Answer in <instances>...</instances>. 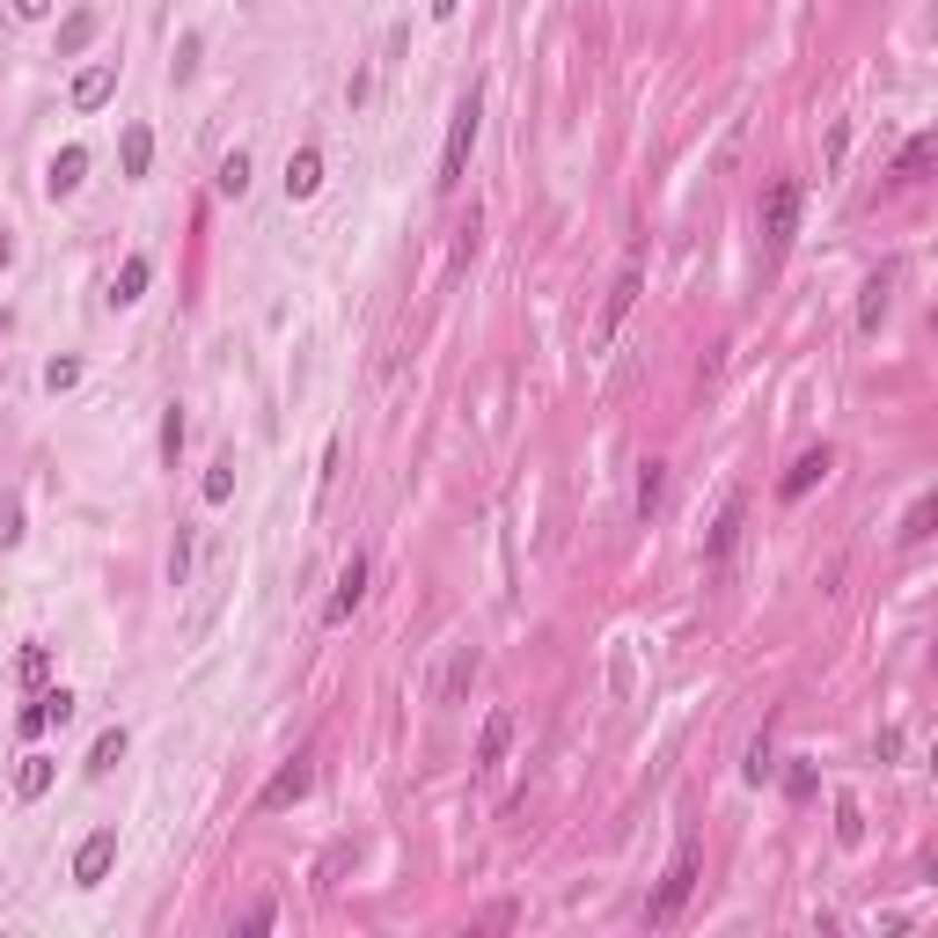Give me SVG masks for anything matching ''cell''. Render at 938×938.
I'll list each match as a JSON object with an SVG mask.
<instances>
[{
  "label": "cell",
  "instance_id": "6da1fadb",
  "mask_svg": "<svg viewBox=\"0 0 938 938\" xmlns=\"http://www.w3.org/2000/svg\"><path fill=\"white\" fill-rule=\"evenodd\" d=\"M697 866H704V843H697V836H682V843H674V866H668V880H660V895H653V902H645V924H668L674 909L690 902V887H697Z\"/></svg>",
  "mask_w": 938,
  "mask_h": 938
},
{
  "label": "cell",
  "instance_id": "7a4b0ae2",
  "mask_svg": "<svg viewBox=\"0 0 938 938\" xmlns=\"http://www.w3.org/2000/svg\"><path fill=\"white\" fill-rule=\"evenodd\" d=\"M477 118H484V96L470 89L455 103V125H447V155H441V191H455L462 169H470V147H477Z\"/></svg>",
  "mask_w": 938,
  "mask_h": 938
},
{
  "label": "cell",
  "instance_id": "3957f363",
  "mask_svg": "<svg viewBox=\"0 0 938 938\" xmlns=\"http://www.w3.org/2000/svg\"><path fill=\"white\" fill-rule=\"evenodd\" d=\"M792 228H799V184L778 177L770 191H762V257H784Z\"/></svg>",
  "mask_w": 938,
  "mask_h": 938
},
{
  "label": "cell",
  "instance_id": "277c9868",
  "mask_svg": "<svg viewBox=\"0 0 938 938\" xmlns=\"http://www.w3.org/2000/svg\"><path fill=\"white\" fill-rule=\"evenodd\" d=\"M308 792H316V762H302V756H294V762L279 770V778H271L265 792H257V807H265V814H279V807H302Z\"/></svg>",
  "mask_w": 938,
  "mask_h": 938
},
{
  "label": "cell",
  "instance_id": "5b68a950",
  "mask_svg": "<svg viewBox=\"0 0 938 938\" xmlns=\"http://www.w3.org/2000/svg\"><path fill=\"white\" fill-rule=\"evenodd\" d=\"M110 866H118V829L81 836V850H73V880H81V887H103Z\"/></svg>",
  "mask_w": 938,
  "mask_h": 938
},
{
  "label": "cell",
  "instance_id": "8992f818",
  "mask_svg": "<svg viewBox=\"0 0 938 938\" xmlns=\"http://www.w3.org/2000/svg\"><path fill=\"white\" fill-rule=\"evenodd\" d=\"M829 470H836V447H829V441H821V447H807V455H799V462H792V470H784V484H778V498H807V492H814V484H821V477H829Z\"/></svg>",
  "mask_w": 938,
  "mask_h": 938
},
{
  "label": "cell",
  "instance_id": "52a82bcc",
  "mask_svg": "<svg viewBox=\"0 0 938 938\" xmlns=\"http://www.w3.org/2000/svg\"><path fill=\"white\" fill-rule=\"evenodd\" d=\"M359 594H367V557H345V565H337V594L323 602V623H345L359 609Z\"/></svg>",
  "mask_w": 938,
  "mask_h": 938
},
{
  "label": "cell",
  "instance_id": "ba28073f",
  "mask_svg": "<svg viewBox=\"0 0 938 938\" xmlns=\"http://www.w3.org/2000/svg\"><path fill=\"white\" fill-rule=\"evenodd\" d=\"M631 302H638V265L616 271V286H609V302H602V323H594V345H609V337H616V323L631 316Z\"/></svg>",
  "mask_w": 938,
  "mask_h": 938
},
{
  "label": "cell",
  "instance_id": "9c48e42d",
  "mask_svg": "<svg viewBox=\"0 0 938 938\" xmlns=\"http://www.w3.org/2000/svg\"><path fill=\"white\" fill-rule=\"evenodd\" d=\"M81 177H89V147H59L52 169H45V191H52V198H73V191H81Z\"/></svg>",
  "mask_w": 938,
  "mask_h": 938
},
{
  "label": "cell",
  "instance_id": "30bf717a",
  "mask_svg": "<svg viewBox=\"0 0 938 938\" xmlns=\"http://www.w3.org/2000/svg\"><path fill=\"white\" fill-rule=\"evenodd\" d=\"M118 96V59H96L81 81H73V110H103Z\"/></svg>",
  "mask_w": 938,
  "mask_h": 938
},
{
  "label": "cell",
  "instance_id": "8fae6325",
  "mask_svg": "<svg viewBox=\"0 0 938 938\" xmlns=\"http://www.w3.org/2000/svg\"><path fill=\"white\" fill-rule=\"evenodd\" d=\"M147 161H155V132H147V125L132 118V125L118 132V169H125L132 184H140V177H147Z\"/></svg>",
  "mask_w": 938,
  "mask_h": 938
},
{
  "label": "cell",
  "instance_id": "7c38bea8",
  "mask_svg": "<svg viewBox=\"0 0 938 938\" xmlns=\"http://www.w3.org/2000/svg\"><path fill=\"white\" fill-rule=\"evenodd\" d=\"M96 30H103V16H96V8H73V16L59 22V59H81L96 45Z\"/></svg>",
  "mask_w": 938,
  "mask_h": 938
},
{
  "label": "cell",
  "instance_id": "4fadbf2b",
  "mask_svg": "<svg viewBox=\"0 0 938 938\" xmlns=\"http://www.w3.org/2000/svg\"><path fill=\"white\" fill-rule=\"evenodd\" d=\"M323 191V155L302 147V155H286V198H316Z\"/></svg>",
  "mask_w": 938,
  "mask_h": 938
},
{
  "label": "cell",
  "instance_id": "5bb4252c",
  "mask_svg": "<svg viewBox=\"0 0 938 938\" xmlns=\"http://www.w3.org/2000/svg\"><path fill=\"white\" fill-rule=\"evenodd\" d=\"M147 279H155V265H147V257H125V265H118V279H110V302H118V308H132V302L147 294Z\"/></svg>",
  "mask_w": 938,
  "mask_h": 938
},
{
  "label": "cell",
  "instance_id": "9a60e30c",
  "mask_svg": "<svg viewBox=\"0 0 938 938\" xmlns=\"http://www.w3.org/2000/svg\"><path fill=\"white\" fill-rule=\"evenodd\" d=\"M668 506V462H645L638 470V521H653Z\"/></svg>",
  "mask_w": 938,
  "mask_h": 938
},
{
  "label": "cell",
  "instance_id": "2e32d148",
  "mask_svg": "<svg viewBox=\"0 0 938 938\" xmlns=\"http://www.w3.org/2000/svg\"><path fill=\"white\" fill-rule=\"evenodd\" d=\"M52 778H59V762H52V756H22V770H16V799H45V792H52Z\"/></svg>",
  "mask_w": 938,
  "mask_h": 938
},
{
  "label": "cell",
  "instance_id": "e0dca14e",
  "mask_svg": "<svg viewBox=\"0 0 938 938\" xmlns=\"http://www.w3.org/2000/svg\"><path fill=\"white\" fill-rule=\"evenodd\" d=\"M887 294H895V279H887V271H880V279H866V302H858V330H866V337H880V323H887Z\"/></svg>",
  "mask_w": 938,
  "mask_h": 938
},
{
  "label": "cell",
  "instance_id": "ac0fdd59",
  "mask_svg": "<svg viewBox=\"0 0 938 938\" xmlns=\"http://www.w3.org/2000/svg\"><path fill=\"white\" fill-rule=\"evenodd\" d=\"M125 748H132V741H125V727H103V733H96V748H89V778H110V770L125 762Z\"/></svg>",
  "mask_w": 938,
  "mask_h": 938
},
{
  "label": "cell",
  "instance_id": "d6986e66",
  "mask_svg": "<svg viewBox=\"0 0 938 938\" xmlns=\"http://www.w3.org/2000/svg\"><path fill=\"white\" fill-rule=\"evenodd\" d=\"M16 682H22V690H45V682H52V645H22V653H16Z\"/></svg>",
  "mask_w": 938,
  "mask_h": 938
},
{
  "label": "cell",
  "instance_id": "ffe728a7",
  "mask_svg": "<svg viewBox=\"0 0 938 938\" xmlns=\"http://www.w3.org/2000/svg\"><path fill=\"white\" fill-rule=\"evenodd\" d=\"M506 741H514V711H492L484 719V741H477V762L492 770V762H506Z\"/></svg>",
  "mask_w": 938,
  "mask_h": 938
},
{
  "label": "cell",
  "instance_id": "44dd1931",
  "mask_svg": "<svg viewBox=\"0 0 938 938\" xmlns=\"http://www.w3.org/2000/svg\"><path fill=\"white\" fill-rule=\"evenodd\" d=\"M931 155H938V140H931V132H917V140L902 147V161H895V177H902V184H924V169H931Z\"/></svg>",
  "mask_w": 938,
  "mask_h": 938
},
{
  "label": "cell",
  "instance_id": "7402d4cb",
  "mask_svg": "<svg viewBox=\"0 0 938 938\" xmlns=\"http://www.w3.org/2000/svg\"><path fill=\"white\" fill-rule=\"evenodd\" d=\"M741 521H748V498H727V514H719V529H711V557H727V550H733V535H741Z\"/></svg>",
  "mask_w": 938,
  "mask_h": 938
},
{
  "label": "cell",
  "instance_id": "603a6c76",
  "mask_svg": "<svg viewBox=\"0 0 938 938\" xmlns=\"http://www.w3.org/2000/svg\"><path fill=\"white\" fill-rule=\"evenodd\" d=\"M228 498H235V455H220L206 470V506H228Z\"/></svg>",
  "mask_w": 938,
  "mask_h": 938
},
{
  "label": "cell",
  "instance_id": "cb8c5ba5",
  "mask_svg": "<svg viewBox=\"0 0 938 938\" xmlns=\"http://www.w3.org/2000/svg\"><path fill=\"white\" fill-rule=\"evenodd\" d=\"M213 184H220V198H243L249 191V155H243V147L220 161V177H213Z\"/></svg>",
  "mask_w": 938,
  "mask_h": 938
},
{
  "label": "cell",
  "instance_id": "d4e9b609",
  "mask_svg": "<svg viewBox=\"0 0 938 938\" xmlns=\"http://www.w3.org/2000/svg\"><path fill=\"white\" fill-rule=\"evenodd\" d=\"M177 455H184V411L169 404L161 411V470H177Z\"/></svg>",
  "mask_w": 938,
  "mask_h": 938
},
{
  "label": "cell",
  "instance_id": "484cf974",
  "mask_svg": "<svg viewBox=\"0 0 938 938\" xmlns=\"http://www.w3.org/2000/svg\"><path fill=\"white\" fill-rule=\"evenodd\" d=\"M45 727H52V697L37 690V697H30V704H22V719H16V733H22V741H37V733H45Z\"/></svg>",
  "mask_w": 938,
  "mask_h": 938
},
{
  "label": "cell",
  "instance_id": "4316f807",
  "mask_svg": "<svg viewBox=\"0 0 938 938\" xmlns=\"http://www.w3.org/2000/svg\"><path fill=\"white\" fill-rule=\"evenodd\" d=\"M931 521H938V498L924 492L917 506H909V521H902V543H924V535H931Z\"/></svg>",
  "mask_w": 938,
  "mask_h": 938
},
{
  "label": "cell",
  "instance_id": "83f0119b",
  "mask_svg": "<svg viewBox=\"0 0 938 938\" xmlns=\"http://www.w3.org/2000/svg\"><path fill=\"white\" fill-rule=\"evenodd\" d=\"M836 843H866V814H858V799H836Z\"/></svg>",
  "mask_w": 938,
  "mask_h": 938
},
{
  "label": "cell",
  "instance_id": "f1b7e54d",
  "mask_svg": "<svg viewBox=\"0 0 938 938\" xmlns=\"http://www.w3.org/2000/svg\"><path fill=\"white\" fill-rule=\"evenodd\" d=\"M470 682H477V653L462 645V653H455V668H447V704H455V697H470Z\"/></svg>",
  "mask_w": 938,
  "mask_h": 938
},
{
  "label": "cell",
  "instance_id": "f546056e",
  "mask_svg": "<svg viewBox=\"0 0 938 938\" xmlns=\"http://www.w3.org/2000/svg\"><path fill=\"white\" fill-rule=\"evenodd\" d=\"M22 543V498H0V550Z\"/></svg>",
  "mask_w": 938,
  "mask_h": 938
},
{
  "label": "cell",
  "instance_id": "4dcf8cb0",
  "mask_svg": "<svg viewBox=\"0 0 938 938\" xmlns=\"http://www.w3.org/2000/svg\"><path fill=\"white\" fill-rule=\"evenodd\" d=\"M784 792H792V799H814V792H821L814 762H792V770H784Z\"/></svg>",
  "mask_w": 938,
  "mask_h": 938
},
{
  "label": "cell",
  "instance_id": "1f68e13d",
  "mask_svg": "<svg viewBox=\"0 0 938 938\" xmlns=\"http://www.w3.org/2000/svg\"><path fill=\"white\" fill-rule=\"evenodd\" d=\"M770 770H778V756H770V741H756V748H748V762H741V778H748V784H762Z\"/></svg>",
  "mask_w": 938,
  "mask_h": 938
},
{
  "label": "cell",
  "instance_id": "d6a6232c",
  "mask_svg": "<svg viewBox=\"0 0 938 938\" xmlns=\"http://www.w3.org/2000/svg\"><path fill=\"white\" fill-rule=\"evenodd\" d=\"M73 382H81V359H52V367H45V389H73Z\"/></svg>",
  "mask_w": 938,
  "mask_h": 938
},
{
  "label": "cell",
  "instance_id": "836d02e7",
  "mask_svg": "<svg viewBox=\"0 0 938 938\" xmlns=\"http://www.w3.org/2000/svg\"><path fill=\"white\" fill-rule=\"evenodd\" d=\"M198 52H206L198 37H184V45H177V81H191V73H198Z\"/></svg>",
  "mask_w": 938,
  "mask_h": 938
},
{
  "label": "cell",
  "instance_id": "e575fe53",
  "mask_svg": "<svg viewBox=\"0 0 938 938\" xmlns=\"http://www.w3.org/2000/svg\"><path fill=\"white\" fill-rule=\"evenodd\" d=\"M45 697H52V727H67V719H73V697L52 690V682H45Z\"/></svg>",
  "mask_w": 938,
  "mask_h": 938
},
{
  "label": "cell",
  "instance_id": "d590c367",
  "mask_svg": "<svg viewBox=\"0 0 938 938\" xmlns=\"http://www.w3.org/2000/svg\"><path fill=\"white\" fill-rule=\"evenodd\" d=\"M16 16H30V22H37V16H52V0H16Z\"/></svg>",
  "mask_w": 938,
  "mask_h": 938
},
{
  "label": "cell",
  "instance_id": "8d00e7d4",
  "mask_svg": "<svg viewBox=\"0 0 938 938\" xmlns=\"http://www.w3.org/2000/svg\"><path fill=\"white\" fill-rule=\"evenodd\" d=\"M8 265H16V235L0 228V271H8Z\"/></svg>",
  "mask_w": 938,
  "mask_h": 938
},
{
  "label": "cell",
  "instance_id": "74e56055",
  "mask_svg": "<svg viewBox=\"0 0 938 938\" xmlns=\"http://www.w3.org/2000/svg\"><path fill=\"white\" fill-rule=\"evenodd\" d=\"M455 8H462V0H433V16H441V22H455Z\"/></svg>",
  "mask_w": 938,
  "mask_h": 938
},
{
  "label": "cell",
  "instance_id": "f35d334b",
  "mask_svg": "<svg viewBox=\"0 0 938 938\" xmlns=\"http://www.w3.org/2000/svg\"><path fill=\"white\" fill-rule=\"evenodd\" d=\"M0 330H8V316H0Z\"/></svg>",
  "mask_w": 938,
  "mask_h": 938
}]
</instances>
